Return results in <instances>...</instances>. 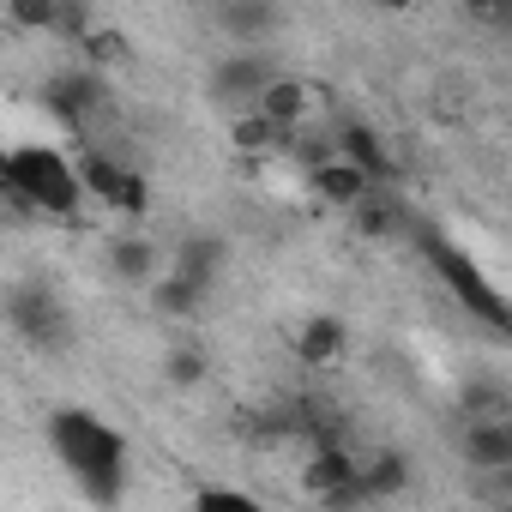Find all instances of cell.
<instances>
[{
    "label": "cell",
    "mask_w": 512,
    "mask_h": 512,
    "mask_svg": "<svg viewBox=\"0 0 512 512\" xmlns=\"http://www.w3.org/2000/svg\"><path fill=\"white\" fill-rule=\"evenodd\" d=\"M205 296H211V290H199V284L181 278V272L151 278V302H157V314H169V320H193V314L205 308Z\"/></svg>",
    "instance_id": "obj_19"
},
{
    "label": "cell",
    "mask_w": 512,
    "mask_h": 512,
    "mask_svg": "<svg viewBox=\"0 0 512 512\" xmlns=\"http://www.w3.org/2000/svg\"><path fill=\"white\" fill-rule=\"evenodd\" d=\"M7 175H13V205L19 211H43V217H73L85 187L73 175V157L55 145H13L7 151Z\"/></svg>",
    "instance_id": "obj_2"
},
{
    "label": "cell",
    "mask_w": 512,
    "mask_h": 512,
    "mask_svg": "<svg viewBox=\"0 0 512 512\" xmlns=\"http://www.w3.org/2000/svg\"><path fill=\"white\" fill-rule=\"evenodd\" d=\"M193 500H199V506H241V512H247V506H260L253 494H241V488H199Z\"/></svg>",
    "instance_id": "obj_26"
},
{
    "label": "cell",
    "mask_w": 512,
    "mask_h": 512,
    "mask_svg": "<svg viewBox=\"0 0 512 512\" xmlns=\"http://www.w3.org/2000/svg\"><path fill=\"white\" fill-rule=\"evenodd\" d=\"M73 175H79V187H85L91 199H103L109 211H121V217H133V223L151 211V187H145V175L127 169V163H115V157L97 151V145H85V151L73 157Z\"/></svg>",
    "instance_id": "obj_3"
},
{
    "label": "cell",
    "mask_w": 512,
    "mask_h": 512,
    "mask_svg": "<svg viewBox=\"0 0 512 512\" xmlns=\"http://www.w3.org/2000/svg\"><path fill=\"white\" fill-rule=\"evenodd\" d=\"M464 464L506 470L512 464V416H470L464 422Z\"/></svg>",
    "instance_id": "obj_11"
},
{
    "label": "cell",
    "mask_w": 512,
    "mask_h": 512,
    "mask_svg": "<svg viewBox=\"0 0 512 512\" xmlns=\"http://www.w3.org/2000/svg\"><path fill=\"white\" fill-rule=\"evenodd\" d=\"M356 482H362V500H386L410 482V464L404 452H374V458H356Z\"/></svg>",
    "instance_id": "obj_18"
},
{
    "label": "cell",
    "mask_w": 512,
    "mask_h": 512,
    "mask_svg": "<svg viewBox=\"0 0 512 512\" xmlns=\"http://www.w3.org/2000/svg\"><path fill=\"white\" fill-rule=\"evenodd\" d=\"M253 109H260V115H272L278 127H308L314 115H320V91L308 85V79H296V73H272L266 79V91L260 97H253Z\"/></svg>",
    "instance_id": "obj_9"
},
{
    "label": "cell",
    "mask_w": 512,
    "mask_h": 512,
    "mask_svg": "<svg viewBox=\"0 0 512 512\" xmlns=\"http://www.w3.org/2000/svg\"><path fill=\"white\" fill-rule=\"evenodd\" d=\"M308 181H314V193H320L326 205H338V211H350V205L368 193V175H362L356 163H344L338 151H332L326 163H314V169H308Z\"/></svg>",
    "instance_id": "obj_16"
},
{
    "label": "cell",
    "mask_w": 512,
    "mask_h": 512,
    "mask_svg": "<svg viewBox=\"0 0 512 512\" xmlns=\"http://www.w3.org/2000/svg\"><path fill=\"white\" fill-rule=\"evenodd\" d=\"M344 344H350V332H344L338 314H314V320H302V332H296L302 368H332V362L344 356Z\"/></svg>",
    "instance_id": "obj_15"
},
{
    "label": "cell",
    "mask_w": 512,
    "mask_h": 512,
    "mask_svg": "<svg viewBox=\"0 0 512 512\" xmlns=\"http://www.w3.org/2000/svg\"><path fill=\"white\" fill-rule=\"evenodd\" d=\"M103 103H109V79H103L97 67H79V73H55V79H49V109H55L67 127H85Z\"/></svg>",
    "instance_id": "obj_8"
},
{
    "label": "cell",
    "mask_w": 512,
    "mask_h": 512,
    "mask_svg": "<svg viewBox=\"0 0 512 512\" xmlns=\"http://www.w3.org/2000/svg\"><path fill=\"white\" fill-rule=\"evenodd\" d=\"M308 488H314L326 506H356V500H362L356 458L344 452V440H314V458H308Z\"/></svg>",
    "instance_id": "obj_7"
},
{
    "label": "cell",
    "mask_w": 512,
    "mask_h": 512,
    "mask_svg": "<svg viewBox=\"0 0 512 512\" xmlns=\"http://www.w3.org/2000/svg\"><path fill=\"white\" fill-rule=\"evenodd\" d=\"M163 374H169L175 386H199V380H205V356H199V350H169Z\"/></svg>",
    "instance_id": "obj_25"
},
{
    "label": "cell",
    "mask_w": 512,
    "mask_h": 512,
    "mask_svg": "<svg viewBox=\"0 0 512 512\" xmlns=\"http://www.w3.org/2000/svg\"><path fill=\"white\" fill-rule=\"evenodd\" d=\"M13 31H49L55 25V0H7Z\"/></svg>",
    "instance_id": "obj_22"
},
{
    "label": "cell",
    "mask_w": 512,
    "mask_h": 512,
    "mask_svg": "<svg viewBox=\"0 0 512 512\" xmlns=\"http://www.w3.org/2000/svg\"><path fill=\"white\" fill-rule=\"evenodd\" d=\"M79 49H85V67H97V73H109V67L127 61V37H115V31H85Z\"/></svg>",
    "instance_id": "obj_21"
},
{
    "label": "cell",
    "mask_w": 512,
    "mask_h": 512,
    "mask_svg": "<svg viewBox=\"0 0 512 512\" xmlns=\"http://www.w3.org/2000/svg\"><path fill=\"white\" fill-rule=\"evenodd\" d=\"M332 151L344 157V163H356L368 181H380V187H392L398 181V163H392V151L380 145V133L374 127H362V121H344V127H332Z\"/></svg>",
    "instance_id": "obj_10"
},
{
    "label": "cell",
    "mask_w": 512,
    "mask_h": 512,
    "mask_svg": "<svg viewBox=\"0 0 512 512\" xmlns=\"http://www.w3.org/2000/svg\"><path fill=\"white\" fill-rule=\"evenodd\" d=\"M55 37H67V43H79L85 31H91V13H85V0H55V25H49Z\"/></svg>",
    "instance_id": "obj_24"
},
{
    "label": "cell",
    "mask_w": 512,
    "mask_h": 512,
    "mask_svg": "<svg viewBox=\"0 0 512 512\" xmlns=\"http://www.w3.org/2000/svg\"><path fill=\"white\" fill-rule=\"evenodd\" d=\"M7 326H13L31 350H61V344L73 338V320H67L61 296H55L49 284H37V278H25V284L7 290Z\"/></svg>",
    "instance_id": "obj_4"
},
{
    "label": "cell",
    "mask_w": 512,
    "mask_h": 512,
    "mask_svg": "<svg viewBox=\"0 0 512 512\" xmlns=\"http://www.w3.org/2000/svg\"><path fill=\"white\" fill-rule=\"evenodd\" d=\"M199 7H217V0H199Z\"/></svg>",
    "instance_id": "obj_29"
},
{
    "label": "cell",
    "mask_w": 512,
    "mask_h": 512,
    "mask_svg": "<svg viewBox=\"0 0 512 512\" xmlns=\"http://www.w3.org/2000/svg\"><path fill=\"white\" fill-rule=\"evenodd\" d=\"M284 145H290V127H278L260 109H241L229 121V151L235 157H284Z\"/></svg>",
    "instance_id": "obj_13"
},
{
    "label": "cell",
    "mask_w": 512,
    "mask_h": 512,
    "mask_svg": "<svg viewBox=\"0 0 512 512\" xmlns=\"http://www.w3.org/2000/svg\"><path fill=\"white\" fill-rule=\"evenodd\" d=\"M109 266H115L121 284H151V278H157V247H151L145 235H121V241L109 247Z\"/></svg>",
    "instance_id": "obj_20"
},
{
    "label": "cell",
    "mask_w": 512,
    "mask_h": 512,
    "mask_svg": "<svg viewBox=\"0 0 512 512\" xmlns=\"http://www.w3.org/2000/svg\"><path fill=\"white\" fill-rule=\"evenodd\" d=\"M464 7H470V13H500L506 0H464Z\"/></svg>",
    "instance_id": "obj_28"
},
{
    "label": "cell",
    "mask_w": 512,
    "mask_h": 512,
    "mask_svg": "<svg viewBox=\"0 0 512 512\" xmlns=\"http://www.w3.org/2000/svg\"><path fill=\"white\" fill-rule=\"evenodd\" d=\"M217 19H223V37L235 43H260L284 25V7L278 0H217Z\"/></svg>",
    "instance_id": "obj_12"
},
{
    "label": "cell",
    "mask_w": 512,
    "mask_h": 512,
    "mask_svg": "<svg viewBox=\"0 0 512 512\" xmlns=\"http://www.w3.org/2000/svg\"><path fill=\"white\" fill-rule=\"evenodd\" d=\"M223 266H229L223 235H181V241H175V272H181V278H193L199 290H211Z\"/></svg>",
    "instance_id": "obj_14"
},
{
    "label": "cell",
    "mask_w": 512,
    "mask_h": 512,
    "mask_svg": "<svg viewBox=\"0 0 512 512\" xmlns=\"http://www.w3.org/2000/svg\"><path fill=\"white\" fill-rule=\"evenodd\" d=\"M278 67H272V55L266 49H253V43H241L235 55H223L217 67H211V97H223V103H253L266 91V79H272Z\"/></svg>",
    "instance_id": "obj_6"
},
{
    "label": "cell",
    "mask_w": 512,
    "mask_h": 512,
    "mask_svg": "<svg viewBox=\"0 0 512 512\" xmlns=\"http://www.w3.org/2000/svg\"><path fill=\"white\" fill-rule=\"evenodd\" d=\"M464 416H506V392H500L494 380L464 386Z\"/></svg>",
    "instance_id": "obj_23"
},
{
    "label": "cell",
    "mask_w": 512,
    "mask_h": 512,
    "mask_svg": "<svg viewBox=\"0 0 512 512\" xmlns=\"http://www.w3.org/2000/svg\"><path fill=\"white\" fill-rule=\"evenodd\" d=\"M374 7H386V13H410V7H422V0H374Z\"/></svg>",
    "instance_id": "obj_27"
},
{
    "label": "cell",
    "mask_w": 512,
    "mask_h": 512,
    "mask_svg": "<svg viewBox=\"0 0 512 512\" xmlns=\"http://www.w3.org/2000/svg\"><path fill=\"white\" fill-rule=\"evenodd\" d=\"M428 260H434V272L446 278V290L470 308V314H482L488 326H506V296L482 278V266L470 260V253H458L452 241H440V235H428Z\"/></svg>",
    "instance_id": "obj_5"
},
{
    "label": "cell",
    "mask_w": 512,
    "mask_h": 512,
    "mask_svg": "<svg viewBox=\"0 0 512 512\" xmlns=\"http://www.w3.org/2000/svg\"><path fill=\"white\" fill-rule=\"evenodd\" d=\"M350 217H356V229H362V235H374V241H380V235H398V223H404V205H398V199H392L380 181H368V193L350 205Z\"/></svg>",
    "instance_id": "obj_17"
},
{
    "label": "cell",
    "mask_w": 512,
    "mask_h": 512,
    "mask_svg": "<svg viewBox=\"0 0 512 512\" xmlns=\"http://www.w3.org/2000/svg\"><path fill=\"white\" fill-rule=\"evenodd\" d=\"M49 440H55L61 464L79 476L85 500L115 506V500L127 494V440H121L103 416H91V410H55Z\"/></svg>",
    "instance_id": "obj_1"
}]
</instances>
